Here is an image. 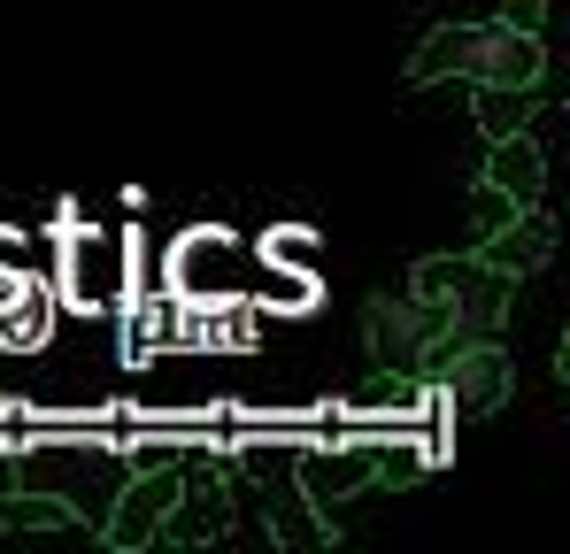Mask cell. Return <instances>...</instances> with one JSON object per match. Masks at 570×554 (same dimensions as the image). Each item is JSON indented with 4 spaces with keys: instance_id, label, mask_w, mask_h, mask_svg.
Returning a JSON list of instances; mask_svg holds the SVG:
<instances>
[{
    "instance_id": "obj_4",
    "label": "cell",
    "mask_w": 570,
    "mask_h": 554,
    "mask_svg": "<svg viewBox=\"0 0 570 554\" xmlns=\"http://www.w3.org/2000/svg\"><path fill=\"white\" fill-rule=\"evenodd\" d=\"M432 369H440V393H448L463 416H493V408L509 400V355H501L493 332H485V339H463V347L448 339Z\"/></svg>"
},
{
    "instance_id": "obj_14",
    "label": "cell",
    "mask_w": 570,
    "mask_h": 554,
    "mask_svg": "<svg viewBox=\"0 0 570 554\" xmlns=\"http://www.w3.org/2000/svg\"><path fill=\"white\" fill-rule=\"evenodd\" d=\"M501 23H509V31H532V39H540V31H548V0H501Z\"/></svg>"
},
{
    "instance_id": "obj_10",
    "label": "cell",
    "mask_w": 570,
    "mask_h": 554,
    "mask_svg": "<svg viewBox=\"0 0 570 554\" xmlns=\"http://www.w3.org/2000/svg\"><path fill=\"white\" fill-rule=\"evenodd\" d=\"M471 116H478L485 139L532 131V86H471Z\"/></svg>"
},
{
    "instance_id": "obj_3",
    "label": "cell",
    "mask_w": 570,
    "mask_h": 554,
    "mask_svg": "<svg viewBox=\"0 0 570 554\" xmlns=\"http://www.w3.org/2000/svg\"><path fill=\"white\" fill-rule=\"evenodd\" d=\"M363 339H371V363L379 369H424L448 347L440 316H432L416 293H379V300H363Z\"/></svg>"
},
{
    "instance_id": "obj_7",
    "label": "cell",
    "mask_w": 570,
    "mask_h": 554,
    "mask_svg": "<svg viewBox=\"0 0 570 554\" xmlns=\"http://www.w3.org/2000/svg\"><path fill=\"white\" fill-rule=\"evenodd\" d=\"M224 524H232L224 477H178V501L163 516V540L170 547H208V540H224Z\"/></svg>"
},
{
    "instance_id": "obj_12",
    "label": "cell",
    "mask_w": 570,
    "mask_h": 554,
    "mask_svg": "<svg viewBox=\"0 0 570 554\" xmlns=\"http://www.w3.org/2000/svg\"><path fill=\"white\" fill-rule=\"evenodd\" d=\"M271 540H278V547H324V540H332V532L316 524V501H308L301 485H285V493H278V508H271Z\"/></svg>"
},
{
    "instance_id": "obj_5",
    "label": "cell",
    "mask_w": 570,
    "mask_h": 554,
    "mask_svg": "<svg viewBox=\"0 0 570 554\" xmlns=\"http://www.w3.org/2000/svg\"><path fill=\"white\" fill-rule=\"evenodd\" d=\"M178 477H186V469H147V477H131V485L116 493L108 524H100V547H116V554L155 547V540H163V516H170V501H178Z\"/></svg>"
},
{
    "instance_id": "obj_2",
    "label": "cell",
    "mask_w": 570,
    "mask_h": 554,
    "mask_svg": "<svg viewBox=\"0 0 570 554\" xmlns=\"http://www.w3.org/2000/svg\"><path fill=\"white\" fill-rule=\"evenodd\" d=\"M409 293L440 316V332H448V339H485V332H501L517 277L485 270L478 255H424L416 277H409Z\"/></svg>"
},
{
    "instance_id": "obj_9",
    "label": "cell",
    "mask_w": 570,
    "mask_h": 554,
    "mask_svg": "<svg viewBox=\"0 0 570 554\" xmlns=\"http://www.w3.org/2000/svg\"><path fill=\"white\" fill-rule=\"evenodd\" d=\"M363 485H379V447H316V455H301V493L316 508H332V501H347Z\"/></svg>"
},
{
    "instance_id": "obj_11",
    "label": "cell",
    "mask_w": 570,
    "mask_h": 554,
    "mask_svg": "<svg viewBox=\"0 0 570 554\" xmlns=\"http://www.w3.org/2000/svg\"><path fill=\"white\" fill-rule=\"evenodd\" d=\"M78 508L55 493H0V532H70Z\"/></svg>"
},
{
    "instance_id": "obj_1",
    "label": "cell",
    "mask_w": 570,
    "mask_h": 554,
    "mask_svg": "<svg viewBox=\"0 0 570 554\" xmlns=\"http://www.w3.org/2000/svg\"><path fill=\"white\" fill-rule=\"evenodd\" d=\"M440 78H463V86H540L548 78V47L532 31H509L501 16L493 23H440L409 55V86H440Z\"/></svg>"
},
{
    "instance_id": "obj_6",
    "label": "cell",
    "mask_w": 570,
    "mask_h": 554,
    "mask_svg": "<svg viewBox=\"0 0 570 554\" xmlns=\"http://www.w3.org/2000/svg\"><path fill=\"white\" fill-rule=\"evenodd\" d=\"M471 255L501 277H532V270H548V255H556V224H548L540 208H517L509 224H493V231L478 239Z\"/></svg>"
},
{
    "instance_id": "obj_8",
    "label": "cell",
    "mask_w": 570,
    "mask_h": 554,
    "mask_svg": "<svg viewBox=\"0 0 570 554\" xmlns=\"http://www.w3.org/2000/svg\"><path fill=\"white\" fill-rule=\"evenodd\" d=\"M485 185L509 200V208H540V185H548V155L532 131H509V139H485Z\"/></svg>"
},
{
    "instance_id": "obj_13",
    "label": "cell",
    "mask_w": 570,
    "mask_h": 554,
    "mask_svg": "<svg viewBox=\"0 0 570 554\" xmlns=\"http://www.w3.org/2000/svg\"><path fill=\"white\" fill-rule=\"evenodd\" d=\"M70 293H78L86 308H100V300L116 293V277H108V247H100V239H86V247L70 255Z\"/></svg>"
},
{
    "instance_id": "obj_15",
    "label": "cell",
    "mask_w": 570,
    "mask_h": 554,
    "mask_svg": "<svg viewBox=\"0 0 570 554\" xmlns=\"http://www.w3.org/2000/svg\"><path fill=\"white\" fill-rule=\"evenodd\" d=\"M509 216H517V208H509L493 185H478V231H493V224H509Z\"/></svg>"
}]
</instances>
